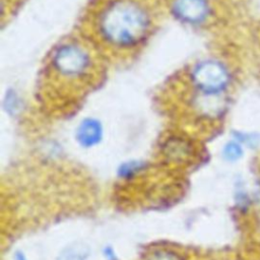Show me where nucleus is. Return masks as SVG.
<instances>
[{"label": "nucleus", "mask_w": 260, "mask_h": 260, "mask_svg": "<svg viewBox=\"0 0 260 260\" xmlns=\"http://www.w3.org/2000/svg\"><path fill=\"white\" fill-rule=\"evenodd\" d=\"M105 255L107 256V258H108L109 260H116V259H117L115 253L113 252V249L110 248V247H108V248L105 249Z\"/></svg>", "instance_id": "9b49d317"}, {"label": "nucleus", "mask_w": 260, "mask_h": 260, "mask_svg": "<svg viewBox=\"0 0 260 260\" xmlns=\"http://www.w3.org/2000/svg\"><path fill=\"white\" fill-rule=\"evenodd\" d=\"M99 38L109 47L128 50L149 35L152 16L142 0H107L94 19Z\"/></svg>", "instance_id": "f257e3e1"}, {"label": "nucleus", "mask_w": 260, "mask_h": 260, "mask_svg": "<svg viewBox=\"0 0 260 260\" xmlns=\"http://www.w3.org/2000/svg\"><path fill=\"white\" fill-rule=\"evenodd\" d=\"M103 130L100 123L94 119L83 120L77 130V140L84 147L95 145L102 139Z\"/></svg>", "instance_id": "39448f33"}, {"label": "nucleus", "mask_w": 260, "mask_h": 260, "mask_svg": "<svg viewBox=\"0 0 260 260\" xmlns=\"http://www.w3.org/2000/svg\"><path fill=\"white\" fill-rule=\"evenodd\" d=\"M238 140L243 142L249 146H256L259 143V137L256 134H247V133H239L237 135Z\"/></svg>", "instance_id": "1a4fd4ad"}, {"label": "nucleus", "mask_w": 260, "mask_h": 260, "mask_svg": "<svg viewBox=\"0 0 260 260\" xmlns=\"http://www.w3.org/2000/svg\"><path fill=\"white\" fill-rule=\"evenodd\" d=\"M192 84L203 95H218L229 84L230 74L218 61L205 60L197 63L190 73Z\"/></svg>", "instance_id": "7ed1b4c3"}, {"label": "nucleus", "mask_w": 260, "mask_h": 260, "mask_svg": "<svg viewBox=\"0 0 260 260\" xmlns=\"http://www.w3.org/2000/svg\"><path fill=\"white\" fill-rule=\"evenodd\" d=\"M243 155V148L237 141L228 142L222 149V156L228 161H236Z\"/></svg>", "instance_id": "0eeeda50"}, {"label": "nucleus", "mask_w": 260, "mask_h": 260, "mask_svg": "<svg viewBox=\"0 0 260 260\" xmlns=\"http://www.w3.org/2000/svg\"><path fill=\"white\" fill-rule=\"evenodd\" d=\"M14 260H26V258H25V255L22 252L17 251L14 254Z\"/></svg>", "instance_id": "f8f14e48"}, {"label": "nucleus", "mask_w": 260, "mask_h": 260, "mask_svg": "<svg viewBox=\"0 0 260 260\" xmlns=\"http://www.w3.org/2000/svg\"><path fill=\"white\" fill-rule=\"evenodd\" d=\"M140 170V167L138 165L135 164H128L125 165L121 168V170L119 171V174L121 177L123 178H131L132 176H134L136 174L137 171Z\"/></svg>", "instance_id": "9d476101"}, {"label": "nucleus", "mask_w": 260, "mask_h": 260, "mask_svg": "<svg viewBox=\"0 0 260 260\" xmlns=\"http://www.w3.org/2000/svg\"><path fill=\"white\" fill-rule=\"evenodd\" d=\"M172 7L180 20L190 24L203 22L209 13L208 0H173Z\"/></svg>", "instance_id": "20e7f679"}, {"label": "nucleus", "mask_w": 260, "mask_h": 260, "mask_svg": "<svg viewBox=\"0 0 260 260\" xmlns=\"http://www.w3.org/2000/svg\"><path fill=\"white\" fill-rule=\"evenodd\" d=\"M146 260H183L182 256L175 251L167 249H158L152 251Z\"/></svg>", "instance_id": "6e6552de"}, {"label": "nucleus", "mask_w": 260, "mask_h": 260, "mask_svg": "<svg viewBox=\"0 0 260 260\" xmlns=\"http://www.w3.org/2000/svg\"><path fill=\"white\" fill-rule=\"evenodd\" d=\"M87 256L88 249L82 244H75L66 248L58 260H86Z\"/></svg>", "instance_id": "423d86ee"}, {"label": "nucleus", "mask_w": 260, "mask_h": 260, "mask_svg": "<svg viewBox=\"0 0 260 260\" xmlns=\"http://www.w3.org/2000/svg\"><path fill=\"white\" fill-rule=\"evenodd\" d=\"M49 68L62 83L85 85L92 76L94 60L85 45L67 42L56 48L50 58Z\"/></svg>", "instance_id": "f03ea898"}]
</instances>
